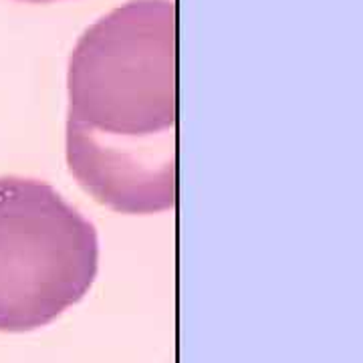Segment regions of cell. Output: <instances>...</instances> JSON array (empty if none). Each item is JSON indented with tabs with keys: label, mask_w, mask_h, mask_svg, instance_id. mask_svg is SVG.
I'll use <instances>...</instances> for the list:
<instances>
[{
	"label": "cell",
	"mask_w": 363,
	"mask_h": 363,
	"mask_svg": "<svg viewBox=\"0 0 363 363\" xmlns=\"http://www.w3.org/2000/svg\"><path fill=\"white\" fill-rule=\"evenodd\" d=\"M168 0H135L87 30L71 59L67 164L121 214L176 204V37Z\"/></svg>",
	"instance_id": "cell-1"
},
{
	"label": "cell",
	"mask_w": 363,
	"mask_h": 363,
	"mask_svg": "<svg viewBox=\"0 0 363 363\" xmlns=\"http://www.w3.org/2000/svg\"><path fill=\"white\" fill-rule=\"evenodd\" d=\"M95 226L47 182L0 178V331H35L89 293Z\"/></svg>",
	"instance_id": "cell-2"
}]
</instances>
